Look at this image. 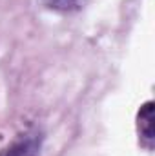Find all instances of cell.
Segmentation results:
<instances>
[{
  "label": "cell",
  "mask_w": 155,
  "mask_h": 156,
  "mask_svg": "<svg viewBox=\"0 0 155 156\" xmlns=\"http://www.w3.org/2000/svg\"><path fill=\"white\" fill-rule=\"evenodd\" d=\"M42 149V134L39 131H26L18 134L7 147L0 151V156H39Z\"/></svg>",
  "instance_id": "cell-1"
},
{
  "label": "cell",
  "mask_w": 155,
  "mask_h": 156,
  "mask_svg": "<svg viewBox=\"0 0 155 156\" xmlns=\"http://www.w3.org/2000/svg\"><path fill=\"white\" fill-rule=\"evenodd\" d=\"M155 104L152 100L144 102L137 113V133H139V140L141 145L146 147L148 151L153 149V142H155V115H153Z\"/></svg>",
  "instance_id": "cell-2"
},
{
  "label": "cell",
  "mask_w": 155,
  "mask_h": 156,
  "mask_svg": "<svg viewBox=\"0 0 155 156\" xmlns=\"http://www.w3.org/2000/svg\"><path fill=\"white\" fill-rule=\"evenodd\" d=\"M46 7L53 9V11H60V13H66V11H71L75 5H77L78 0H42Z\"/></svg>",
  "instance_id": "cell-3"
}]
</instances>
